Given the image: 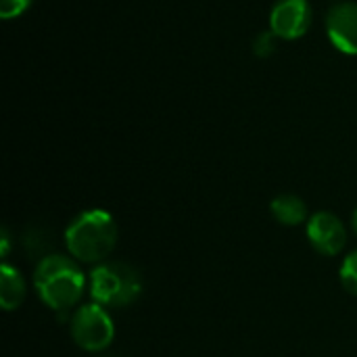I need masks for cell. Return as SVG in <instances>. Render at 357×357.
<instances>
[{"mask_svg":"<svg viewBox=\"0 0 357 357\" xmlns=\"http://www.w3.org/2000/svg\"><path fill=\"white\" fill-rule=\"evenodd\" d=\"M69 255L79 264H102L117 245V224L109 211H82L65 230Z\"/></svg>","mask_w":357,"mask_h":357,"instance_id":"1","label":"cell"},{"mask_svg":"<svg viewBox=\"0 0 357 357\" xmlns=\"http://www.w3.org/2000/svg\"><path fill=\"white\" fill-rule=\"evenodd\" d=\"M33 284L38 297L52 312H69L86 291V276L79 266L65 255H46L36 266Z\"/></svg>","mask_w":357,"mask_h":357,"instance_id":"2","label":"cell"},{"mask_svg":"<svg viewBox=\"0 0 357 357\" xmlns=\"http://www.w3.org/2000/svg\"><path fill=\"white\" fill-rule=\"evenodd\" d=\"M142 293L136 268L123 261H102L90 274V295L102 307H126Z\"/></svg>","mask_w":357,"mask_h":357,"instance_id":"3","label":"cell"},{"mask_svg":"<svg viewBox=\"0 0 357 357\" xmlns=\"http://www.w3.org/2000/svg\"><path fill=\"white\" fill-rule=\"evenodd\" d=\"M115 326L107 307L88 303L77 307L71 318V339L84 351H102L113 343Z\"/></svg>","mask_w":357,"mask_h":357,"instance_id":"4","label":"cell"},{"mask_svg":"<svg viewBox=\"0 0 357 357\" xmlns=\"http://www.w3.org/2000/svg\"><path fill=\"white\" fill-rule=\"evenodd\" d=\"M314 10L307 0H278L270 13V31L280 40H297L307 33Z\"/></svg>","mask_w":357,"mask_h":357,"instance_id":"5","label":"cell"},{"mask_svg":"<svg viewBox=\"0 0 357 357\" xmlns=\"http://www.w3.org/2000/svg\"><path fill=\"white\" fill-rule=\"evenodd\" d=\"M307 238L312 247L326 255H339L347 245V228L345 224L331 211H318L307 222Z\"/></svg>","mask_w":357,"mask_h":357,"instance_id":"6","label":"cell"},{"mask_svg":"<svg viewBox=\"0 0 357 357\" xmlns=\"http://www.w3.org/2000/svg\"><path fill=\"white\" fill-rule=\"evenodd\" d=\"M326 33L337 50L357 54V2H339L326 15Z\"/></svg>","mask_w":357,"mask_h":357,"instance_id":"7","label":"cell"},{"mask_svg":"<svg viewBox=\"0 0 357 357\" xmlns=\"http://www.w3.org/2000/svg\"><path fill=\"white\" fill-rule=\"evenodd\" d=\"M25 299V280L21 272L8 264L0 268V305L4 312L17 310Z\"/></svg>","mask_w":357,"mask_h":357,"instance_id":"8","label":"cell"},{"mask_svg":"<svg viewBox=\"0 0 357 357\" xmlns=\"http://www.w3.org/2000/svg\"><path fill=\"white\" fill-rule=\"evenodd\" d=\"M272 215L282 226H299L307 220V205L297 195H278L272 205Z\"/></svg>","mask_w":357,"mask_h":357,"instance_id":"9","label":"cell"},{"mask_svg":"<svg viewBox=\"0 0 357 357\" xmlns=\"http://www.w3.org/2000/svg\"><path fill=\"white\" fill-rule=\"evenodd\" d=\"M341 284L347 293L357 297V251L349 253L341 266Z\"/></svg>","mask_w":357,"mask_h":357,"instance_id":"10","label":"cell"},{"mask_svg":"<svg viewBox=\"0 0 357 357\" xmlns=\"http://www.w3.org/2000/svg\"><path fill=\"white\" fill-rule=\"evenodd\" d=\"M276 40H280L274 31H264L255 38L253 42V50L257 56H270L276 50Z\"/></svg>","mask_w":357,"mask_h":357,"instance_id":"11","label":"cell"},{"mask_svg":"<svg viewBox=\"0 0 357 357\" xmlns=\"http://www.w3.org/2000/svg\"><path fill=\"white\" fill-rule=\"evenodd\" d=\"M31 0H0V17L2 19H15L23 15L29 8Z\"/></svg>","mask_w":357,"mask_h":357,"instance_id":"12","label":"cell"},{"mask_svg":"<svg viewBox=\"0 0 357 357\" xmlns=\"http://www.w3.org/2000/svg\"><path fill=\"white\" fill-rule=\"evenodd\" d=\"M6 253H8V232L2 230V255H6Z\"/></svg>","mask_w":357,"mask_h":357,"instance_id":"13","label":"cell"},{"mask_svg":"<svg viewBox=\"0 0 357 357\" xmlns=\"http://www.w3.org/2000/svg\"><path fill=\"white\" fill-rule=\"evenodd\" d=\"M351 228H354V232L357 234V209L354 211V215H351Z\"/></svg>","mask_w":357,"mask_h":357,"instance_id":"14","label":"cell"}]
</instances>
